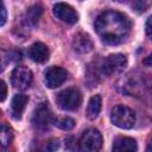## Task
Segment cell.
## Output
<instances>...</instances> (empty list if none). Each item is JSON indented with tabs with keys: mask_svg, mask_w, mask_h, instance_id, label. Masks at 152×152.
<instances>
[{
	"mask_svg": "<svg viewBox=\"0 0 152 152\" xmlns=\"http://www.w3.org/2000/svg\"><path fill=\"white\" fill-rule=\"evenodd\" d=\"M132 23L127 15L116 11H106L95 20V30L100 38L109 45L122 43L129 34Z\"/></svg>",
	"mask_w": 152,
	"mask_h": 152,
	"instance_id": "6da1fadb",
	"label": "cell"
},
{
	"mask_svg": "<svg viewBox=\"0 0 152 152\" xmlns=\"http://www.w3.org/2000/svg\"><path fill=\"white\" fill-rule=\"evenodd\" d=\"M110 120L116 127L122 129H129L135 124V114L129 107L118 104L110 112Z\"/></svg>",
	"mask_w": 152,
	"mask_h": 152,
	"instance_id": "7a4b0ae2",
	"label": "cell"
},
{
	"mask_svg": "<svg viewBox=\"0 0 152 152\" xmlns=\"http://www.w3.org/2000/svg\"><path fill=\"white\" fill-rule=\"evenodd\" d=\"M56 102L63 110H76L82 103V95L78 89L68 88L57 94Z\"/></svg>",
	"mask_w": 152,
	"mask_h": 152,
	"instance_id": "3957f363",
	"label": "cell"
},
{
	"mask_svg": "<svg viewBox=\"0 0 152 152\" xmlns=\"http://www.w3.org/2000/svg\"><path fill=\"white\" fill-rule=\"evenodd\" d=\"M102 146V135L99 129L89 128L83 132L80 139V150L86 152H96Z\"/></svg>",
	"mask_w": 152,
	"mask_h": 152,
	"instance_id": "277c9868",
	"label": "cell"
},
{
	"mask_svg": "<svg viewBox=\"0 0 152 152\" xmlns=\"http://www.w3.org/2000/svg\"><path fill=\"white\" fill-rule=\"evenodd\" d=\"M127 66V58L122 53H114L109 55L102 63L101 70L107 76L118 75L124 71V69Z\"/></svg>",
	"mask_w": 152,
	"mask_h": 152,
	"instance_id": "5b68a950",
	"label": "cell"
},
{
	"mask_svg": "<svg viewBox=\"0 0 152 152\" xmlns=\"http://www.w3.org/2000/svg\"><path fill=\"white\" fill-rule=\"evenodd\" d=\"M32 80H33L32 71L26 66H17L11 75L12 86L19 90L27 89L31 86Z\"/></svg>",
	"mask_w": 152,
	"mask_h": 152,
	"instance_id": "8992f818",
	"label": "cell"
},
{
	"mask_svg": "<svg viewBox=\"0 0 152 152\" xmlns=\"http://www.w3.org/2000/svg\"><path fill=\"white\" fill-rule=\"evenodd\" d=\"M68 78V71L61 66H51L45 71L44 81L48 88L55 89L61 87Z\"/></svg>",
	"mask_w": 152,
	"mask_h": 152,
	"instance_id": "52a82bcc",
	"label": "cell"
},
{
	"mask_svg": "<svg viewBox=\"0 0 152 152\" xmlns=\"http://www.w3.org/2000/svg\"><path fill=\"white\" fill-rule=\"evenodd\" d=\"M51 122H52V114H51L50 108L45 103L39 106L36 109L33 118H32V124L36 127V129L44 132L49 129Z\"/></svg>",
	"mask_w": 152,
	"mask_h": 152,
	"instance_id": "ba28073f",
	"label": "cell"
},
{
	"mask_svg": "<svg viewBox=\"0 0 152 152\" xmlns=\"http://www.w3.org/2000/svg\"><path fill=\"white\" fill-rule=\"evenodd\" d=\"M53 14L62 21L66 24H76L78 20V14L77 12L68 4L64 2H58L53 6Z\"/></svg>",
	"mask_w": 152,
	"mask_h": 152,
	"instance_id": "9c48e42d",
	"label": "cell"
},
{
	"mask_svg": "<svg viewBox=\"0 0 152 152\" xmlns=\"http://www.w3.org/2000/svg\"><path fill=\"white\" fill-rule=\"evenodd\" d=\"M93 42L89 38L88 34L83 33V32H78L75 34L74 39H72V48L75 51L80 52V53H88L93 50Z\"/></svg>",
	"mask_w": 152,
	"mask_h": 152,
	"instance_id": "30bf717a",
	"label": "cell"
},
{
	"mask_svg": "<svg viewBox=\"0 0 152 152\" xmlns=\"http://www.w3.org/2000/svg\"><path fill=\"white\" fill-rule=\"evenodd\" d=\"M28 53L31 59L34 61L36 63H45L50 56L48 46L42 42H36L34 44H32Z\"/></svg>",
	"mask_w": 152,
	"mask_h": 152,
	"instance_id": "8fae6325",
	"label": "cell"
},
{
	"mask_svg": "<svg viewBox=\"0 0 152 152\" xmlns=\"http://www.w3.org/2000/svg\"><path fill=\"white\" fill-rule=\"evenodd\" d=\"M27 101H28V97L24 94L14 95V97L12 99V102H11V113H12V116L14 119L21 118V115L26 108Z\"/></svg>",
	"mask_w": 152,
	"mask_h": 152,
	"instance_id": "7c38bea8",
	"label": "cell"
},
{
	"mask_svg": "<svg viewBox=\"0 0 152 152\" xmlns=\"http://www.w3.org/2000/svg\"><path fill=\"white\" fill-rule=\"evenodd\" d=\"M137 142L129 137H118L113 142V151H137Z\"/></svg>",
	"mask_w": 152,
	"mask_h": 152,
	"instance_id": "4fadbf2b",
	"label": "cell"
},
{
	"mask_svg": "<svg viewBox=\"0 0 152 152\" xmlns=\"http://www.w3.org/2000/svg\"><path fill=\"white\" fill-rule=\"evenodd\" d=\"M101 96L100 95H93L88 102V107H87V118L89 120H95L100 112H101Z\"/></svg>",
	"mask_w": 152,
	"mask_h": 152,
	"instance_id": "5bb4252c",
	"label": "cell"
},
{
	"mask_svg": "<svg viewBox=\"0 0 152 152\" xmlns=\"http://www.w3.org/2000/svg\"><path fill=\"white\" fill-rule=\"evenodd\" d=\"M43 7L40 5H34L32 7H30L26 11L25 14V21L27 25H36L38 23V20L40 19L42 14H43Z\"/></svg>",
	"mask_w": 152,
	"mask_h": 152,
	"instance_id": "9a60e30c",
	"label": "cell"
},
{
	"mask_svg": "<svg viewBox=\"0 0 152 152\" xmlns=\"http://www.w3.org/2000/svg\"><path fill=\"white\" fill-rule=\"evenodd\" d=\"M14 133L13 129L8 125H1L0 126V147L6 148L11 145L13 141Z\"/></svg>",
	"mask_w": 152,
	"mask_h": 152,
	"instance_id": "2e32d148",
	"label": "cell"
},
{
	"mask_svg": "<svg viewBox=\"0 0 152 152\" xmlns=\"http://www.w3.org/2000/svg\"><path fill=\"white\" fill-rule=\"evenodd\" d=\"M55 125L61 128V129H64V131H70L74 128L75 126V120L69 118V116H63V118H58L55 120Z\"/></svg>",
	"mask_w": 152,
	"mask_h": 152,
	"instance_id": "e0dca14e",
	"label": "cell"
},
{
	"mask_svg": "<svg viewBox=\"0 0 152 152\" xmlns=\"http://www.w3.org/2000/svg\"><path fill=\"white\" fill-rule=\"evenodd\" d=\"M7 20V12H6V7L2 2V0H0V26L5 25Z\"/></svg>",
	"mask_w": 152,
	"mask_h": 152,
	"instance_id": "ac0fdd59",
	"label": "cell"
},
{
	"mask_svg": "<svg viewBox=\"0 0 152 152\" xmlns=\"http://www.w3.org/2000/svg\"><path fill=\"white\" fill-rule=\"evenodd\" d=\"M133 7L138 11V12H144L146 8V4L144 0H134L133 2Z\"/></svg>",
	"mask_w": 152,
	"mask_h": 152,
	"instance_id": "d6986e66",
	"label": "cell"
},
{
	"mask_svg": "<svg viewBox=\"0 0 152 152\" xmlns=\"http://www.w3.org/2000/svg\"><path fill=\"white\" fill-rule=\"evenodd\" d=\"M7 96V86L4 81L0 80V102L4 101Z\"/></svg>",
	"mask_w": 152,
	"mask_h": 152,
	"instance_id": "ffe728a7",
	"label": "cell"
},
{
	"mask_svg": "<svg viewBox=\"0 0 152 152\" xmlns=\"http://www.w3.org/2000/svg\"><path fill=\"white\" fill-rule=\"evenodd\" d=\"M58 146H59L58 140H51V141H50V144H49V150H51V151L57 150V148H58Z\"/></svg>",
	"mask_w": 152,
	"mask_h": 152,
	"instance_id": "44dd1931",
	"label": "cell"
},
{
	"mask_svg": "<svg viewBox=\"0 0 152 152\" xmlns=\"http://www.w3.org/2000/svg\"><path fill=\"white\" fill-rule=\"evenodd\" d=\"M146 33L148 37L151 36V18H148L146 21Z\"/></svg>",
	"mask_w": 152,
	"mask_h": 152,
	"instance_id": "7402d4cb",
	"label": "cell"
},
{
	"mask_svg": "<svg viewBox=\"0 0 152 152\" xmlns=\"http://www.w3.org/2000/svg\"><path fill=\"white\" fill-rule=\"evenodd\" d=\"M113 1H118V2H124V1H126V0H113Z\"/></svg>",
	"mask_w": 152,
	"mask_h": 152,
	"instance_id": "603a6c76",
	"label": "cell"
}]
</instances>
